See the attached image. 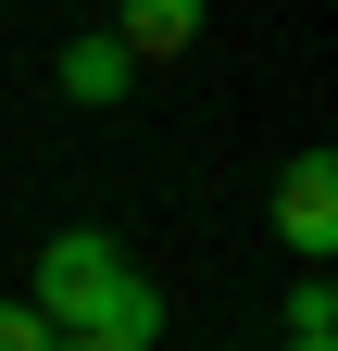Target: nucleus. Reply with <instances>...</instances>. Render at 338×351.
<instances>
[{
	"mask_svg": "<svg viewBox=\"0 0 338 351\" xmlns=\"http://www.w3.org/2000/svg\"><path fill=\"white\" fill-rule=\"evenodd\" d=\"M25 314L51 326V339H125V351H163V289H151L138 263H125V239H101V226L38 239Z\"/></svg>",
	"mask_w": 338,
	"mask_h": 351,
	"instance_id": "obj_1",
	"label": "nucleus"
},
{
	"mask_svg": "<svg viewBox=\"0 0 338 351\" xmlns=\"http://www.w3.org/2000/svg\"><path fill=\"white\" fill-rule=\"evenodd\" d=\"M276 226H288V251H301V263L338 251V163H326V151H301V163L276 176Z\"/></svg>",
	"mask_w": 338,
	"mask_h": 351,
	"instance_id": "obj_2",
	"label": "nucleus"
},
{
	"mask_svg": "<svg viewBox=\"0 0 338 351\" xmlns=\"http://www.w3.org/2000/svg\"><path fill=\"white\" fill-rule=\"evenodd\" d=\"M101 38H113L125 63H176L188 38H200V0H113V25H101Z\"/></svg>",
	"mask_w": 338,
	"mask_h": 351,
	"instance_id": "obj_3",
	"label": "nucleus"
},
{
	"mask_svg": "<svg viewBox=\"0 0 338 351\" xmlns=\"http://www.w3.org/2000/svg\"><path fill=\"white\" fill-rule=\"evenodd\" d=\"M125 88H138V63H125L101 25H88V38H63V101H125Z\"/></svg>",
	"mask_w": 338,
	"mask_h": 351,
	"instance_id": "obj_4",
	"label": "nucleus"
},
{
	"mask_svg": "<svg viewBox=\"0 0 338 351\" xmlns=\"http://www.w3.org/2000/svg\"><path fill=\"white\" fill-rule=\"evenodd\" d=\"M288 339H338V276H326V263L288 289Z\"/></svg>",
	"mask_w": 338,
	"mask_h": 351,
	"instance_id": "obj_5",
	"label": "nucleus"
},
{
	"mask_svg": "<svg viewBox=\"0 0 338 351\" xmlns=\"http://www.w3.org/2000/svg\"><path fill=\"white\" fill-rule=\"evenodd\" d=\"M0 351H51V326H38L25 301H0Z\"/></svg>",
	"mask_w": 338,
	"mask_h": 351,
	"instance_id": "obj_6",
	"label": "nucleus"
},
{
	"mask_svg": "<svg viewBox=\"0 0 338 351\" xmlns=\"http://www.w3.org/2000/svg\"><path fill=\"white\" fill-rule=\"evenodd\" d=\"M51 351H125V339H51Z\"/></svg>",
	"mask_w": 338,
	"mask_h": 351,
	"instance_id": "obj_7",
	"label": "nucleus"
},
{
	"mask_svg": "<svg viewBox=\"0 0 338 351\" xmlns=\"http://www.w3.org/2000/svg\"><path fill=\"white\" fill-rule=\"evenodd\" d=\"M276 351H338V339H276Z\"/></svg>",
	"mask_w": 338,
	"mask_h": 351,
	"instance_id": "obj_8",
	"label": "nucleus"
}]
</instances>
